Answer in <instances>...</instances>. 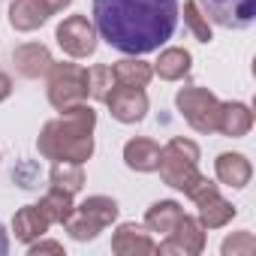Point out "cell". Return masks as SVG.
Wrapping results in <instances>:
<instances>
[{"instance_id":"obj_1","label":"cell","mask_w":256,"mask_h":256,"mask_svg":"<svg viewBox=\"0 0 256 256\" xmlns=\"http://www.w3.org/2000/svg\"><path fill=\"white\" fill-rule=\"evenodd\" d=\"M100 36L124 54H148L172 40L178 0H94Z\"/></svg>"},{"instance_id":"obj_2","label":"cell","mask_w":256,"mask_h":256,"mask_svg":"<svg viewBox=\"0 0 256 256\" xmlns=\"http://www.w3.org/2000/svg\"><path fill=\"white\" fill-rule=\"evenodd\" d=\"M94 112L88 106H72L66 108V118L64 120H54L52 126L60 133L54 136L48 126L40 139V151L48 154V157H58V160H70V163H84L94 151V142H90V130H94Z\"/></svg>"},{"instance_id":"obj_3","label":"cell","mask_w":256,"mask_h":256,"mask_svg":"<svg viewBox=\"0 0 256 256\" xmlns=\"http://www.w3.org/2000/svg\"><path fill=\"white\" fill-rule=\"evenodd\" d=\"M196 160H199V148L193 142L175 139V142H169L166 151H160L157 169L163 172L169 187H178L190 196V190H196L202 184V175L196 172Z\"/></svg>"},{"instance_id":"obj_4","label":"cell","mask_w":256,"mask_h":256,"mask_svg":"<svg viewBox=\"0 0 256 256\" xmlns=\"http://www.w3.org/2000/svg\"><path fill=\"white\" fill-rule=\"evenodd\" d=\"M114 217H118V202L114 199H106V196H94V199L82 202L78 208H72V214L66 217V226H70V235L72 238L88 241L102 226H108Z\"/></svg>"},{"instance_id":"obj_5","label":"cell","mask_w":256,"mask_h":256,"mask_svg":"<svg viewBox=\"0 0 256 256\" xmlns=\"http://www.w3.org/2000/svg\"><path fill=\"white\" fill-rule=\"evenodd\" d=\"M48 96L52 102L66 112L72 106H82V100L88 96V72L72 66V64H58L52 66V82H48Z\"/></svg>"},{"instance_id":"obj_6","label":"cell","mask_w":256,"mask_h":256,"mask_svg":"<svg viewBox=\"0 0 256 256\" xmlns=\"http://www.w3.org/2000/svg\"><path fill=\"white\" fill-rule=\"evenodd\" d=\"M178 108L184 112V118L196 126V130L208 133V130H217V112H220V102L202 90V88H187L178 94Z\"/></svg>"},{"instance_id":"obj_7","label":"cell","mask_w":256,"mask_h":256,"mask_svg":"<svg viewBox=\"0 0 256 256\" xmlns=\"http://www.w3.org/2000/svg\"><path fill=\"white\" fill-rule=\"evenodd\" d=\"M199 4L205 10V18H211L220 28L241 30L250 28L256 18V0H199Z\"/></svg>"},{"instance_id":"obj_8","label":"cell","mask_w":256,"mask_h":256,"mask_svg":"<svg viewBox=\"0 0 256 256\" xmlns=\"http://www.w3.org/2000/svg\"><path fill=\"white\" fill-rule=\"evenodd\" d=\"M58 42L66 54L72 58H88L96 48V34L90 28V22L84 16H70L60 28H58Z\"/></svg>"},{"instance_id":"obj_9","label":"cell","mask_w":256,"mask_h":256,"mask_svg":"<svg viewBox=\"0 0 256 256\" xmlns=\"http://www.w3.org/2000/svg\"><path fill=\"white\" fill-rule=\"evenodd\" d=\"M106 102H108L112 114H114L118 120H124V124H136V120H142L145 112H148V96H145L142 88H126V84L112 88L108 96H106Z\"/></svg>"},{"instance_id":"obj_10","label":"cell","mask_w":256,"mask_h":256,"mask_svg":"<svg viewBox=\"0 0 256 256\" xmlns=\"http://www.w3.org/2000/svg\"><path fill=\"white\" fill-rule=\"evenodd\" d=\"M157 250H184V253H199L202 250V232L196 226V220H190L187 214H181V220L175 223V229L169 232V241L160 244Z\"/></svg>"},{"instance_id":"obj_11","label":"cell","mask_w":256,"mask_h":256,"mask_svg":"<svg viewBox=\"0 0 256 256\" xmlns=\"http://www.w3.org/2000/svg\"><path fill=\"white\" fill-rule=\"evenodd\" d=\"M196 202H199V214H202V223H205V226H223V223L235 214V208L217 196V187H214V184H208V187L196 196Z\"/></svg>"},{"instance_id":"obj_12","label":"cell","mask_w":256,"mask_h":256,"mask_svg":"<svg viewBox=\"0 0 256 256\" xmlns=\"http://www.w3.org/2000/svg\"><path fill=\"white\" fill-rule=\"evenodd\" d=\"M16 66H18V72H22V76H28V78L42 76L46 70H52L48 48H46V46H40V42H28V46H22V48L16 52Z\"/></svg>"},{"instance_id":"obj_13","label":"cell","mask_w":256,"mask_h":256,"mask_svg":"<svg viewBox=\"0 0 256 256\" xmlns=\"http://www.w3.org/2000/svg\"><path fill=\"white\" fill-rule=\"evenodd\" d=\"M124 160L130 169H139V172H154L157 163H160V148L148 139H133L126 142L124 148Z\"/></svg>"},{"instance_id":"obj_14","label":"cell","mask_w":256,"mask_h":256,"mask_svg":"<svg viewBox=\"0 0 256 256\" xmlns=\"http://www.w3.org/2000/svg\"><path fill=\"white\" fill-rule=\"evenodd\" d=\"M250 108L241 106V102H229V106H220L217 112V130H223L226 136H244L250 130Z\"/></svg>"},{"instance_id":"obj_15","label":"cell","mask_w":256,"mask_h":256,"mask_svg":"<svg viewBox=\"0 0 256 256\" xmlns=\"http://www.w3.org/2000/svg\"><path fill=\"white\" fill-rule=\"evenodd\" d=\"M48 16V10L42 6V0H16L10 10V22L18 30H34L36 24H42Z\"/></svg>"},{"instance_id":"obj_16","label":"cell","mask_w":256,"mask_h":256,"mask_svg":"<svg viewBox=\"0 0 256 256\" xmlns=\"http://www.w3.org/2000/svg\"><path fill=\"white\" fill-rule=\"evenodd\" d=\"M217 178L229 187H244L250 181V163L241 154H220L217 157Z\"/></svg>"},{"instance_id":"obj_17","label":"cell","mask_w":256,"mask_h":256,"mask_svg":"<svg viewBox=\"0 0 256 256\" xmlns=\"http://www.w3.org/2000/svg\"><path fill=\"white\" fill-rule=\"evenodd\" d=\"M16 238H22V241H34V238H40L42 232H46V226H48V220H46V214L40 211V205H28V208H22L18 214H16Z\"/></svg>"},{"instance_id":"obj_18","label":"cell","mask_w":256,"mask_h":256,"mask_svg":"<svg viewBox=\"0 0 256 256\" xmlns=\"http://www.w3.org/2000/svg\"><path fill=\"white\" fill-rule=\"evenodd\" d=\"M112 247H114L118 253H130V250H157V247H154V241H151V238L136 226V223H124V226L118 229V235H114Z\"/></svg>"},{"instance_id":"obj_19","label":"cell","mask_w":256,"mask_h":256,"mask_svg":"<svg viewBox=\"0 0 256 256\" xmlns=\"http://www.w3.org/2000/svg\"><path fill=\"white\" fill-rule=\"evenodd\" d=\"M112 76L118 84H126V88H145L148 78H151V66L142 64V60H120L112 66Z\"/></svg>"},{"instance_id":"obj_20","label":"cell","mask_w":256,"mask_h":256,"mask_svg":"<svg viewBox=\"0 0 256 256\" xmlns=\"http://www.w3.org/2000/svg\"><path fill=\"white\" fill-rule=\"evenodd\" d=\"M181 205L178 202H157V205H151V211H148V226L154 229V232H172L175 229V223L181 220Z\"/></svg>"},{"instance_id":"obj_21","label":"cell","mask_w":256,"mask_h":256,"mask_svg":"<svg viewBox=\"0 0 256 256\" xmlns=\"http://www.w3.org/2000/svg\"><path fill=\"white\" fill-rule=\"evenodd\" d=\"M52 184H54L58 190H66V193H76V190H82V184H84L82 163H70V160L58 163V166L52 169Z\"/></svg>"},{"instance_id":"obj_22","label":"cell","mask_w":256,"mask_h":256,"mask_svg":"<svg viewBox=\"0 0 256 256\" xmlns=\"http://www.w3.org/2000/svg\"><path fill=\"white\" fill-rule=\"evenodd\" d=\"M40 211L46 214V220H48V223H66V217L72 214V202H70V193L54 187V190H52V193L42 199Z\"/></svg>"},{"instance_id":"obj_23","label":"cell","mask_w":256,"mask_h":256,"mask_svg":"<svg viewBox=\"0 0 256 256\" xmlns=\"http://www.w3.org/2000/svg\"><path fill=\"white\" fill-rule=\"evenodd\" d=\"M187 70H190V54L184 48H166L157 60V72L163 78H181L187 76Z\"/></svg>"},{"instance_id":"obj_24","label":"cell","mask_w":256,"mask_h":256,"mask_svg":"<svg viewBox=\"0 0 256 256\" xmlns=\"http://www.w3.org/2000/svg\"><path fill=\"white\" fill-rule=\"evenodd\" d=\"M112 84H114L112 66H94V70L88 72V94H90V96H96V100H106Z\"/></svg>"},{"instance_id":"obj_25","label":"cell","mask_w":256,"mask_h":256,"mask_svg":"<svg viewBox=\"0 0 256 256\" xmlns=\"http://www.w3.org/2000/svg\"><path fill=\"white\" fill-rule=\"evenodd\" d=\"M184 22L190 24V30L196 34L199 42H211V40H214V36H211V28H208V18L199 16V10H196L193 0H190V4H184Z\"/></svg>"},{"instance_id":"obj_26","label":"cell","mask_w":256,"mask_h":256,"mask_svg":"<svg viewBox=\"0 0 256 256\" xmlns=\"http://www.w3.org/2000/svg\"><path fill=\"white\" fill-rule=\"evenodd\" d=\"M238 247H247V250H253V238H250V232H241V238H238V241H232V238H229V241L223 244V253H235Z\"/></svg>"},{"instance_id":"obj_27","label":"cell","mask_w":256,"mask_h":256,"mask_svg":"<svg viewBox=\"0 0 256 256\" xmlns=\"http://www.w3.org/2000/svg\"><path fill=\"white\" fill-rule=\"evenodd\" d=\"M42 250H52V253H60L64 247H60V244H52V241H48V244H34V247H30V253H34V256H36V253H42Z\"/></svg>"},{"instance_id":"obj_28","label":"cell","mask_w":256,"mask_h":256,"mask_svg":"<svg viewBox=\"0 0 256 256\" xmlns=\"http://www.w3.org/2000/svg\"><path fill=\"white\" fill-rule=\"evenodd\" d=\"M66 4H72V0H42V6H46L48 12H58V10H64Z\"/></svg>"},{"instance_id":"obj_29","label":"cell","mask_w":256,"mask_h":256,"mask_svg":"<svg viewBox=\"0 0 256 256\" xmlns=\"http://www.w3.org/2000/svg\"><path fill=\"white\" fill-rule=\"evenodd\" d=\"M10 90H12V88H10V78L0 72V100H6V96H10Z\"/></svg>"},{"instance_id":"obj_30","label":"cell","mask_w":256,"mask_h":256,"mask_svg":"<svg viewBox=\"0 0 256 256\" xmlns=\"http://www.w3.org/2000/svg\"><path fill=\"white\" fill-rule=\"evenodd\" d=\"M10 250V241H6V232H4V226H0V256H4Z\"/></svg>"}]
</instances>
